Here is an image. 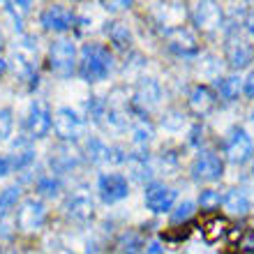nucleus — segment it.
<instances>
[{
    "label": "nucleus",
    "instance_id": "f257e3e1",
    "mask_svg": "<svg viewBox=\"0 0 254 254\" xmlns=\"http://www.w3.org/2000/svg\"><path fill=\"white\" fill-rule=\"evenodd\" d=\"M116 69V56L114 51L100 42H86L79 49V67L76 74L86 83H102L107 81Z\"/></svg>",
    "mask_w": 254,
    "mask_h": 254
},
{
    "label": "nucleus",
    "instance_id": "f03ea898",
    "mask_svg": "<svg viewBox=\"0 0 254 254\" xmlns=\"http://www.w3.org/2000/svg\"><path fill=\"white\" fill-rule=\"evenodd\" d=\"M49 69L58 79H72L79 67V49L69 37H58L51 42L47 54Z\"/></svg>",
    "mask_w": 254,
    "mask_h": 254
},
{
    "label": "nucleus",
    "instance_id": "7ed1b4c3",
    "mask_svg": "<svg viewBox=\"0 0 254 254\" xmlns=\"http://www.w3.org/2000/svg\"><path fill=\"white\" fill-rule=\"evenodd\" d=\"M162 104V83L155 76H141L129 95V111L134 118H148Z\"/></svg>",
    "mask_w": 254,
    "mask_h": 254
},
{
    "label": "nucleus",
    "instance_id": "20e7f679",
    "mask_svg": "<svg viewBox=\"0 0 254 254\" xmlns=\"http://www.w3.org/2000/svg\"><path fill=\"white\" fill-rule=\"evenodd\" d=\"M54 134L63 143H79L88 136L86 116L74 107H58L54 111Z\"/></svg>",
    "mask_w": 254,
    "mask_h": 254
},
{
    "label": "nucleus",
    "instance_id": "39448f33",
    "mask_svg": "<svg viewBox=\"0 0 254 254\" xmlns=\"http://www.w3.org/2000/svg\"><path fill=\"white\" fill-rule=\"evenodd\" d=\"M222 153H224V160L236 164V167L248 164V162L254 157L252 134H250L243 125L229 127L227 134H224V139H222Z\"/></svg>",
    "mask_w": 254,
    "mask_h": 254
},
{
    "label": "nucleus",
    "instance_id": "423d86ee",
    "mask_svg": "<svg viewBox=\"0 0 254 254\" xmlns=\"http://www.w3.org/2000/svg\"><path fill=\"white\" fill-rule=\"evenodd\" d=\"M49 220V210L47 203L40 199V196H26L21 199L19 208H16V215H14V222H16V231L21 234H37Z\"/></svg>",
    "mask_w": 254,
    "mask_h": 254
},
{
    "label": "nucleus",
    "instance_id": "0eeeda50",
    "mask_svg": "<svg viewBox=\"0 0 254 254\" xmlns=\"http://www.w3.org/2000/svg\"><path fill=\"white\" fill-rule=\"evenodd\" d=\"M188 14L194 26V33L215 35L224 30L227 14H224V7L217 5V2H194V5H190Z\"/></svg>",
    "mask_w": 254,
    "mask_h": 254
},
{
    "label": "nucleus",
    "instance_id": "6e6552de",
    "mask_svg": "<svg viewBox=\"0 0 254 254\" xmlns=\"http://www.w3.org/2000/svg\"><path fill=\"white\" fill-rule=\"evenodd\" d=\"M134 123V116L129 111V97L123 88H116L114 93L107 97V116H104V129L109 132H127Z\"/></svg>",
    "mask_w": 254,
    "mask_h": 254
},
{
    "label": "nucleus",
    "instance_id": "1a4fd4ad",
    "mask_svg": "<svg viewBox=\"0 0 254 254\" xmlns=\"http://www.w3.org/2000/svg\"><path fill=\"white\" fill-rule=\"evenodd\" d=\"M83 162H86V157H83V150H81L79 143H63V141H58L49 150L47 167H49V174L61 178L65 174H72L74 169H79Z\"/></svg>",
    "mask_w": 254,
    "mask_h": 254
},
{
    "label": "nucleus",
    "instance_id": "9d476101",
    "mask_svg": "<svg viewBox=\"0 0 254 254\" xmlns=\"http://www.w3.org/2000/svg\"><path fill=\"white\" fill-rule=\"evenodd\" d=\"M63 215L74 224H88L95 220V199L86 185L74 188L63 201Z\"/></svg>",
    "mask_w": 254,
    "mask_h": 254
},
{
    "label": "nucleus",
    "instance_id": "9b49d317",
    "mask_svg": "<svg viewBox=\"0 0 254 254\" xmlns=\"http://www.w3.org/2000/svg\"><path fill=\"white\" fill-rule=\"evenodd\" d=\"M222 176H224V157L215 150H201L190 164V178L201 185L222 181Z\"/></svg>",
    "mask_w": 254,
    "mask_h": 254
},
{
    "label": "nucleus",
    "instance_id": "f8f14e48",
    "mask_svg": "<svg viewBox=\"0 0 254 254\" xmlns=\"http://www.w3.org/2000/svg\"><path fill=\"white\" fill-rule=\"evenodd\" d=\"M54 129V111L47 100L35 97L26 114V134L28 139H47Z\"/></svg>",
    "mask_w": 254,
    "mask_h": 254
},
{
    "label": "nucleus",
    "instance_id": "ddd939ff",
    "mask_svg": "<svg viewBox=\"0 0 254 254\" xmlns=\"http://www.w3.org/2000/svg\"><path fill=\"white\" fill-rule=\"evenodd\" d=\"M97 194L107 206H116L129 196V178L121 171H104L97 176Z\"/></svg>",
    "mask_w": 254,
    "mask_h": 254
},
{
    "label": "nucleus",
    "instance_id": "4468645a",
    "mask_svg": "<svg viewBox=\"0 0 254 254\" xmlns=\"http://www.w3.org/2000/svg\"><path fill=\"white\" fill-rule=\"evenodd\" d=\"M178 203V192L171 185L162 181H153L150 185L143 188V206L153 215H164L171 213Z\"/></svg>",
    "mask_w": 254,
    "mask_h": 254
},
{
    "label": "nucleus",
    "instance_id": "2eb2a0df",
    "mask_svg": "<svg viewBox=\"0 0 254 254\" xmlns=\"http://www.w3.org/2000/svg\"><path fill=\"white\" fill-rule=\"evenodd\" d=\"M164 40H167V49L176 58H196L201 54V42L199 35L194 33L192 28H174V30H167L164 33Z\"/></svg>",
    "mask_w": 254,
    "mask_h": 254
},
{
    "label": "nucleus",
    "instance_id": "dca6fc26",
    "mask_svg": "<svg viewBox=\"0 0 254 254\" xmlns=\"http://www.w3.org/2000/svg\"><path fill=\"white\" fill-rule=\"evenodd\" d=\"M40 26L47 33L65 35L76 28V12L67 5H47L40 12Z\"/></svg>",
    "mask_w": 254,
    "mask_h": 254
},
{
    "label": "nucleus",
    "instance_id": "f3484780",
    "mask_svg": "<svg viewBox=\"0 0 254 254\" xmlns=\"http://www.w3.org/2000/svg\"><path fill=\"white\" fill-rule=\"evenodd\" d=\"M224 61L234 72L248 69L254 63V44L245 37H241V35L227 37L224 40Z\"/></svg>",
    "mask_w": 254,
    "mask_h": 254
},
{
    "label": "nucleus",
    "instance_id": "a211bd4d",
    "mask_svg": "<svg viewBox=\"0 0 254 254\" xmlns=\"http://www.w3.org/2000/svg\"><path fill=\"white\" fill-rule=\"evenodd\" d=\"M217 102L220 100H217L215 90L210 86H206V83H196L188 95V109H190V114L196 116V118L210 116L217 109Z\"/></svg>",
    "mask_w": 254,
    "mask_h": 254
},
{
    "label": "nucleus",
    "instance_id": "6ab92c4d",
    "mask_svg": "<svg viewBox=\"0 0 254 254\" xmlns=\"http://www.w3.org/2000/svg\"><path fill=\"white\" fill-rule=\"evenodd\" d=\"M127 171H129V178L141 185H150L155 176V164L153 157L148 155V150H129L125 162Z\"/></svg>",
    "mask_w": 254,
    "mask_h": 254
},
{
    "label": "nucleus",
    "instance_id": "aec40b11",
    "mask_svg": "<svg viewBox=\"0 0 254 254\" xmlns=\"http://www.w3.org/2000/svg\"><path fill=\"white\" fill-rule=\"evenodd\" d=\"M104 35H107L111 49H116V51H125V54L132 51L134 33L125 21H118V19L107 21V23H104Z\"/></svg>",
    "mask_w": 254,
    "mask_h": 254
},
{
    "label": "nucleus",
    "instance_id": "412c9836",
    "mask_svg": "<svg viewBox=\"0 0 254 254\" xmlns=\"http://www.w3.org/2000/svg\"><path fill=\"white\" fill-rule=\"evenodd\" d=\"M222 208L227 210V215L231 217H248L252 210V201L250 194L243 188H231L222 194Z\"/></svg>",
    "mask_w": 254,
    "mask_h": 254
},
{
    "label": "nucleus",
    "instance_id": "4be33fe9",
    "mask_svg": "<svg viewBox=\"0 0 254 254\" xmlns=\"http://www.w3.org/2000/svg\"><path fill=\"white\" fill-rule=\"evenodd\" d=\"M83 157L86 162L95 164V167H102V164H109V157H111V146L107 141L97 136V134H88L83 139Z\"/></svg>",
    "mask_w": 254,
    "mask_h": 254
},
{
    "label": "nucleus",
    "instance_id": "5701e85b",
    "mask_svg": "<svg viewBox=\"0 0 254 254\" xmlns=\"http://www.w3.org/2000/svg\"><path fill=\"white\" fill-rule=\"evenodd\" d=\"M213 90L217 95V100L231 104L243 95V76L241 74H224L220 79H215Z\"/></svg>",
    "mask_w": 254,
    "mask_h": 254
},
{
    "label": "nucleus",
    "instance_id": "b1692460",
    "mask_svg": "<svg viewBox=\"0 0 254 254\" xmlns=\"http://www.w3.org/2000/svg\"><path fill=\"white\" fill-rule=\"evenodd\" d=\"M9 65H12L14 74H16L21 81H26L28 88L37 86L40 76H37V63H35V58L21 54L19 49H14V56H12V63H9Z\"/></svg>",
    "mask_w": 254,
    "mask_h": 254
},
{
    "label": "nucleus",
    "instance_id": "393cba45",
    "mask_svg": "<svg viewBox=\"0 0 254 254\" xmlns=\"http://www.w3.org/2000/svg\"><path fill=\"white\" fill-rule=\"evenodd\" d=\"M129 136H132V150H148V146L155 141V125L148 118H134Z\"/></svg>",
    "mask_w": 254,
    "mask_h": 254
},
{
    "label": "nucleus",
    "instance_id": "a878e982",
    "mask_svg": "<svg viewBox=\"0 0 254 254\" xmlns=\"http://www.w3.org/2000/svg\"><path fill=\"white\" fill-rule=\"evenodd\" d=\"M155 164V174H176L183 164V150L181 148H164L157 157H153Z\"/></svg>",
    "mask_w": 254,
    "mask_h": 254
},
{
    "label": "nucleus",
    "instance_id": "bb28decb",
    "mask_svg": "<svg viewBox=\"0 0 254 254\" xmlns=\"http://www.w3.org/2000/svg\"><path fill=\"white\" fill-rule=\"evenodd\" d=\"M114 248L118 254H141L146 250V241H143V236L139 231H134V229H125L118 234L116 238Z\"/></svg>",
    "mask_w": 254,
    "mask_h": 254
},
{
    "label": "nucleus",
    "instance_id": "cd10ccee",
    "mask_svg": "<svg viewBox=\"0 0 254 254\" xmlns=\"http://www.w3.org/2000/svg\"><path fill=\"white\" fill-rule=\"evenodd\" d=\"M33 190L37 194H40L42 199H58L63 194V181L58 178V176L54 174H40V176H35V181H33Z\"/></svg>",
    "mask_w": 254,
    "mask_h": 254
},
{
    "label": "nucleus",
    "instance_id": "c85d7f7f",
    "mask_svg": "<svg viewBox=\"0 0 254 254\" xmlns=\"http://www.w3.org/2000/svg\"><path fill=\"white\" fill-rule=\"evenodd\" d=\"M157 7H160V26H164V33L183 26V19L188 14V5L171 2V5H157Z\"/></svg>",
    "mask_w": 254,
    "mask_h": 254
},
{
    "label": "nucleus",
    "instance_id": "c756f323",
    "mask_svg": "<svg viewBox=\"0 0 254 254\" xmlns=\"http://www.w3.org/2000/svg\"><path fill=\"white\" fill-rule=\"evenodd\" d=\"M2 9H5L7 19H9V23H12L14 30H16L19 35L26 33L23 28H26L28 14H30V9H33V2H5Z\"/></svg>",
    "mask_w": 254,
    "mask_h": 254
},
{
    "label": "nucleus",
    "instance_id": "7c9ffc66",
    "mask_svg": "<svg viewBox=\"0 0 254 254\" xmlns=\"http://www.w3.org/2000/svg\"><path fill=\"white\" fill-rule=\"evenodd\" d=\"M160 127L167 134H181L188 129V116L183 114L181 109H169L160 118Z\"/></svg>",
    "mask_w": 254,
    "mask_h": 254
},
{
    "label": "nucleus",
    "instance_id": "2f4dec72",
    "mask_svg": "<svg viewBox=\"0 0 254 254\" xmlns=\"http://www.w3.org/2000/svg\"><path fill=\"white\" fill-rule=\"evenodd\" d=\"M229 231H231V224L227 222V217H210L201 229V234L208 243H217L220 238H227Z\"/></svg>",
    "mask_w": 254,
    "mask_h": 254
},
{
    "label": "nucleus",
    "instance_id": "473e14b6",
    "mask_svg": "<svg viewBox=\"0 0 254 254\" xmlns=\"http://www.w3.org/2000/svg\"><path fill=\"white\" fill-rule=\"evenodd\" d=\"M104 116H107V100H102L97 95L86 97V121L102 127L104 125Z\"/></svg>",
    "mask_w": 254,
    "mask_h": 254
},
{
    "label": "nucleus",
    "instance_id": "72a5a7b5",
    "mask_svg": "<svg viewBox=\"0 0 254 254\" xmlns=\"http://www.w3.org/2000/svg\"><path fill=\"white\" fill-rule=\"evenodd\" d=\"M194 213H196V201H192V199H183V201H178L176 203V208L171 210V224L174 227H178V224H188L190 220L194 217Z\"/></svg>",
    "mask_w": 254,
    "mask_h": 254
},
{
    "label": "nucleus",
    "instance_id": "f704fd0d",
    "mask_svg": "<svg viewBox=\"0 0 254 254\" xmlns=\"http://www.w3.org/2000/svg\"><path fill=\"white\" fill-rule=\"evenodd\" d=\"M21 203V185H7L5 190H0V215H9L14 208H19Z\"/></svg>",
    "mask_w": 254,
    "mask_h": 254
},
{
    "label": "nucleus",
    "instance_id": "c9c22d12",
    "mask_svg": "<svg viewBox=\"0 0 254 254\" xmlns=\"http://www.w3.org/2000/svg\"><path fill=\"white\" fill-rule=\"evenodd\" d=\"M196 206H199L203 213H215V210H220V206H222V192H220V190H213V188L201 190L199 199H196Z\"/></svg>",
    "mask_w": 254,
    "mask_h": 254
},
{
    "label": "nucleus",
    "instance_id": "e433bc0d",
    "mask_svg": "<svg viewBox=\"0 0 254 254\" xmlns=\"http://www.w3.org/2000/svg\"><path fill=\"white\" fill-rule=\"evenodd\" d=\"M35 160H37V150L33 146H28L21 150H14V157L9 162H12V169H16V171H28L35 164Z\"/></svg>",
    "mask_w": 254,
    "mask_h": 254
},
{
    "label": "nucleus",
    "instance_id": "4c0bfd02",
    "mask_svg": "<svg viewBox=\"0 0 254 254\" xmlns=\"http://www.w3.org/2000/svg\"><path fill=\"white\" fill-rule=\"evenodd\" d=\"M220 58L215 54H206L201 56V63H199V74L203 79H220Z\"/></svg>",
    "mask_w": 254,
    "mask_h": 254
},
{
    "label": "nucleus",
    "instance_id": "58836bf2",
    "mask_svg": "<svg viewBox=\"0 0 254 254\" xmlns=\"http://www.w3.org/2000/svg\"><path fill=\"white\" fill-rule=\"evenodd\" d=\"M14 136V111L9 107L0 109V141Z\"/></svg>",
    "mask_w": 254,
    "mask_h": 254
},
{
    "label": "nucleus",
    "instance_id": "ea45409f",
    "mask_svg": "<svg viewBox=\"0 0 254 254\" xmlns=\"http://www.w3.org/2000/svg\"><path fill=\"white\" fill-rule=\"evenodd\" d=\"M201 143H203V125L194 123L192 127H188V146L199 148Z\"/></svg>",
    "mask_w": 254,
    "mask_h": 254
},
{
    "label": "nucleus",
    "instance_id": "a19ab883",
    "mask_svg": "<svg viewBox=\"0 0 254 254\" xmlns=\"http://www.w3.org/2000/svg\"><path fill=\"white\" fill-rule=\"evenodd\" d=\"M134 2H129V0H118V2H102V7L107 9V12H111V14H118V12H123V9H129Z\"/></svg>",
    "mask_w": 254,
    "mask_h": 254
},
{
    "label": "nucleus",
    "instance_id": "79ce46f5",
    "mask_svg": "<svg viewBox=\"0 0 254 254\" xmlns=\"http://www.w3.org/2000/svg\"><path fill=\"white\" fill-rule=\"evenodd\" d=\"M243 95L248 100H254V69H250V74L243 79Z\"/></svg>",
    "mask_w": 254,
    "mask_h": 254
},
{
    "label": "nucleus",
    "instance_id": "37998d69",
    "mask_svg": "<svg viewBox=\"0 0 254 254\" xmlns=\"http://www.w3.org/2000/svg\"><path fill=\"white\" fill-rule=\"evenodd\" d=\"M241 250L243 252H252L254 254V229L245 234V238L241 241Z\"/></svg>",
    "mask_w": 254,
    "mask_h": 254
},
{
    "label": "nucleus",
    "instance_id": "c03bdc74",
    "mask_svg": "<svg viewBox=\"0 0 254 254\" xmlns=\"http://www.w3.org/2000/svg\"><path fill=\"white\" fill-rule=\"evenodd\" d=\"M143 252H146V254H164V243H160V241H148Z\"/></svg>",
    "mask_w": 254,
    "mask_h": 254
},
{
    "label": "nucleus",
    "instance_id": "a18cd8bd",
    "mask_svg": "<svg viewBox=\"0 0 254 254\" xmlns=\"http://www.w3.org/2000/svg\"><path fill=\"white\" fill-rule=\"evenodd\" d=\"M243 28L248 30V35L254 40V9H250V12L245 14V23H243Z\"/></svg>",
    "mask_w": 254,
    "mask_h": 254
},
{
    "label": "nucleus",
    "instance_id": "49530a36",
    "mask_svg": "<svg viewBox=\"0 0 254 254\" xmlns=\"http://www.w3.org/2000/svg\"><path fill=\"white\" fill-rule=\"evenodd\" d=\"M9 171H12V162H9V157H5V155H0V178H5V176H9Z\"/></svg>",
    "mask_w": 254,
    "mask_h": 254
},
{
    "label": "nucleus",
    "instance_id": "de8ad7c7",
    "mask_svg": "<svg viewBox=\"0 0 254 254\" xmlns=\"http://www.w3.org/2000/svg\"><path fill=\"white\" fill-rule=\"evenodd\" d=\"M7 69H9V63H7L5 58H0V76H2V74H5Z\"/></svg>",
    "mask_w": 254,
    "mask_h": 254
},
{
    "label": "nucleus",
    "instance_id": "09e8293b",
    "mask_svg": "<svg viewBox=\"0 0 254 254\" xmlns=\"http://www.w3.org/2000/svg\"><path fill=\"white\" fill-rule=\"evenodd\" d=\"M2 47H5V35H2V28H0V51H2Z\"/></svg>",
    "mask_w": 254,
    "mask_h": 254
},
{
    "label": "nucleus",
    "instance_id": "8fccbe9b",
    "mask_svg": "<svg viewBox=\"0 0 254 254\" xmlns=\"http://www.w3.org/2000/svg\"><path fill=\"white\" fill-rule=\"evenodd\" d=\"M54 254H72V250H65V248H61V250H56Z\"/></svg>",
    "mask_w": 254,
    "mask_h": 254
},
{
    "label": "nucleus",
    "instance_id": "3c124183",
    "mask_svg": "<svg viewBox=\"0 0 254 254\" xmlns=\"http://www.w3.org/2000/svg\"><path fill=\"white\" fill-rule=\"evenodd\" d=\"M250 121H252V123H254V109H252V114H250Z\"/></svg>",
    "mask_w": 254,
    "mask_h": 254
},
{
    "label": "nucleus",
    "instance_id": "603ef678",
    "mask_svg": "<svg viewBox=\"0 0 254 254\" xmlns=\"http://www.w3.org/2000/svg\"><path fill=\"white\" fill-rule=\"evenodd\" d=\"M185 254H192V252H185Z\"/></svg>",
    "mask_w": 254,
    "mask_h": 254
}]
</instances>
